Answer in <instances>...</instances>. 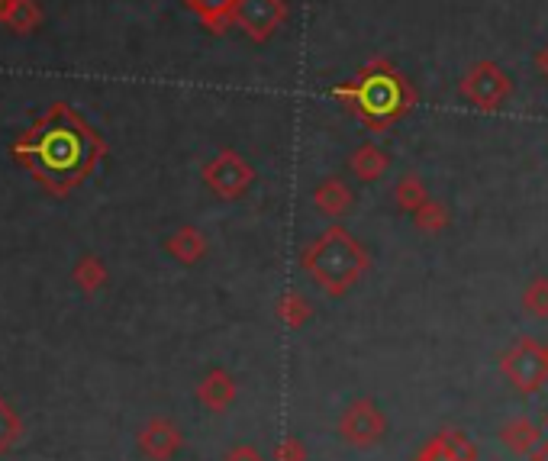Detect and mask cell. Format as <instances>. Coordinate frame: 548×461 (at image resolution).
<instances>
[{"label": "cell", "mask_w": 548, "mask_h": 461, "mask_svg": "<svg viewBox=\"0 0 548 461\" xmlns=\"http://www.w3.org/2000/svg\"><path fill=\"white\" fill-rule=\"evenodd\" d=\"M13 162L33 171V178L52 194H68L91 175L104 155V139L84 123L71 104H52L46 117H39L10 146Z\"/></svg>", "instance_id": "6da1fadb"}, {"label": "cell", "mask_w": 548, "mask_h": 461, "mask_svg": "<svg viewBox=\"0 0 548 461\" xmlns=\"http://www.w3.org/2000/svg\"><path fill=\"white\" fill-rule=\"evenodd\" d=\"M365 262H368L365 252L358 249L342 229H333V233L323 236L307 252V268L323 281V287H329V291H342V287H349L358 275H362Z\"/></svg>", "instance_id": "7a4b0ae2"}, {"label": "cell", "mask_w": 548, "mask_h": 461, "mask_svg": "<svg viewBox=\"0 0 548 461\" xmlns=\"http://www.w3.org/2000/svg\"><path fill=\"white\" fill-rule=\"evenodd\" d=\"M336 432L345 445H352V449H371V445H378L387 436V416L381 413V407L374 400L358 397L339 413Z\"/></svg>", "instance_id": "3957f363"}, {"label": "cell", "mask_w": 548, "mask_h": 461, "mask_svg": "<svg viewBox=\"0 0 548 461\" xmlns=\"http://www.w3.org/2000/svg\"><path fill=\"white\" fill-rule=\"evenodd\" d=\"M507 381L523 394H536L548 378V355L532 339H519L513 349L500 358Z\"/></svg>", "instance_id": "277c9868"}, {"label": "cell", "mask_w": 548, "mask_h": 461, "mask_svg": "<svg viewBox=\"0 0 548 461\" xmlns=\"http://www.w3.org/2000/svg\"><path fill=\"white\" fill-rule=\"evenodd\" d=\"M413 461H478V445H474L465 432L442 429L416 452Z\"/></svg>", "instance_id": "5b68a950"}, {"label": "cell", "mask_w": 548, "mask_h": 461, "mask_svg": "<svg viewBox=\"0 0 548 461\" xmlns=\"http://www.w3.org/2000/svg\"><path fill=\"white\" fill-rule=\"evenodd\" d=\"M500 442L513 455H532L542 442V429L529 416H513V420L500 426Z\"/></svg>", "instance_id": "8992f818"}, {"label": "cell", "mask_w": 548, "mask_h": 461, "mask_svg": "<svg viewBox=\"0 0 548 461\" xmlns=\"http://www.w3.org/2000/svg\"><path fill=\"white\" fill-rule=\"evenodd\" d=\"M0 23H4L10 33L30 36L42 26V7L36 0H0Z\"/></svg>", "instance_id": "52a82bcc"}, {"label": "cell", "mask_w": 548, "mask_h": 461, "mask_svg": "<svg viewBox=\"0 0 548 461\" xmlns=\"http://www.w3.org/2000/svg\"><path fill=\"white\" fill-rule=\"evenodd\" d=\"M200 400H204V407H210L216 413L229 410V403L236 400V381L223 371H213L204 381V387H200Z\"/></svg>", "instance_id": "ba28073f"}, {"label": "cell", "mask_w": 548, "mask_h": 461, "mask_svg": "<svg viewBox=\"0 0 548 461\" xmlns=\"http://www.w3.org/2000/svg\"><path fill=\"white\" fill-rule=\"evenodd\" d=\"M146 445H149V449L155 452V455H171V452H175L178 449V432L175 429H168V426H158L155 432H152V436L146 439Z\"/></svg>", "instance_id": "9c48e42d"}, {"label": "cell", "mask_w": 548, "mask_h": 461, "mask_svg": "<svg viewBox=\"0 0 548 461\" xmlns=\"http://www.w3.org/2000/svg\"><path fill=\"white\" fill-rule=\"evenodd\" d=\"M274 461H307V445L297 436H287L274 445Z\"/></svg>", "instance_id": "30bf717a"}, {"label": "cell", "mask_w": 548, "mask_h": 461, "mask_svg": "<svg viewBox=\"0 0 548 461\" xmlns=\"http://www.w3.org/2000/svg\"><path fill=\"white\" fill-rule=\"evenodd\" d=\"M526 304L536 316H548V281H536V287H532L526 297Z\"/></svg>", "instance_id": "8fae6325"}, {"label": "cell", "mask_w": 548, "mask_h": 461, "mask_svg": "<svg viewBox=\"0 0 548 461\" xmlns=\"http://www.w3.org/2000/svg\"><path fill=\"white\" fill-rule=\"evenodd\" d=\"M226 461H268V458H265L262 449H258V445L239 442V445H233V449L226 452Z\"/></svg>", "instance_id": "7c38bea8"}, {"label": "cell", "mask_w": 548, "mask_h": 461, "mask_svg": "<svg viewBox=\"0 0 548 461\" xmlns=\"http://www.w3.org/2000/svg\"><path fill=\"white\" fill-rule=\"evenodd\" d=\"M78 278H81V281H88V284H84V287H94L91 281H100V268H97V265H91V262H88V265H81Z\"/></svg>", "instance_id": "4fadbf2b"}, {"label": "cell", "mask_w": 548, "mask_h": 461, "mask_svg": "<svg viewBox=\"0 0 548 461\" xmlns=\"http://www.w3.org/2000/svg\"><path fill=\"white\" fill-rule=\"evenodd\" d=\"M529 461H548V439L539 442V449L529 455Z\"/></svg>", "instance_id": "5bb4252c"}, {"label": "cell", "mask_w": 548, "mask_h": 461, "mask_svg": "<svg viewBox=\"0 0 548 461\" xmlns=\"http://www.w3.org/2000/svg\"><path fill=\"white\" fill-rule=\"evenodd\" d=\"M545 355H548V349H545Z\"/></svg>", "instance_id": "9a60e30c"}]
</instances>
